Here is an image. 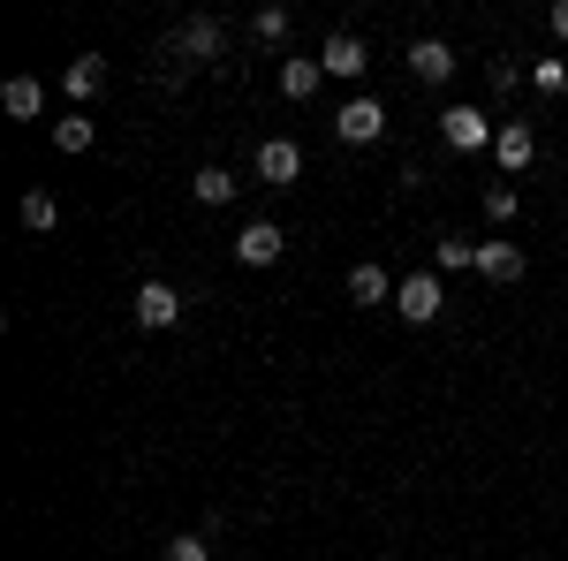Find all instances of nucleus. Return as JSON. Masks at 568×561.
Segmentation results:
<instances>
[{
  "label": "nucleus",
  "mask_w": 568,
  "mask_h": 561,
  "mask_svg": "<svg viewBox=\"0 0 568 561\" xmlns=\"http://www.w3.org/2000/svg\"><path fill=\"white\" fill-rule=\"evenodd\" d=\"M227 53V31H220V16H182V31L160 46V61H220Z\"/></svg>",
  "instance_id": "nucleus-1"
},
{
  "label": "nucleus",
  "mask_w": 568,
  "mask_h": 561,
  "mask_svg": "<svg viewBox=\"0 0 568 561\" xmlns=\"http://www.w3.org/2000/svg\"><path fill=\"white\" fill-rule=\"evenodd\" d=\"M439 303H447V297H439V273H409V281L394 289V311H402L409 327H433Z\"/></svg>",
  "instance_id": "nucleus-2"
},
{
  "label": "nucleus",
  "mask_w": 568,
  "mask_h": 561,
  "mask_svg": "<svg viewBox=\"0 0 568 561\" xmlns=\"http://www.w3.org/2000/svg\"><path fill=\"white\" fill-rule=\"evenodd\" d=\"M296 174H304V144H296V137H265V144H258V182L288 190Z\"/></svg>",
  "instance_id": "nucleus-3"
},
{
  "label": "nucleus",
  "mask_w": 568,
  "mask_h": 561,
  "mask_svg": "<svg viewBox=\"0 0 568 561\" xmlns=\"http://www.w3.org/2000/svg\"><path fill=\"white\" fill-rule=\"evenodd\" d=\"M379 130H387V107H379V99H349V107L334 114V137H342V144H379Z\"/></svg>",
  "instance_id": "nucleus-4"
},
{
  "label": "nucleus",
  "mask_w": 568,
  "mask_h": 561,
  "mask_svg": "<svg viewBox=\"0 0 568 561\" xmlns=\"http://www.w3.org/2000/svg\"><path fill=\"white\" fill-rule=\"evenodd\" d=\"M439 137H447V144H455V152H485V144H493V122H485L478 107H447V114H439Z\"/></svg>",
  "instance_id": "nucleus-5"
},
{
  "label": "nucleus",
  "mask_w": 568,
  "mask_h": 561,
  "mask_svg": "<svg viewBox=\"0 0 568 561\" xmlns=\"http://www.w3.org/2000/svg\"><path fill=\"white\" fill-rule=\"evenodd\" d=\"M130 311H136V327H144V334H160V327H175V319H182V297L168 289V281H144Z\"/></svg>",
  "instance_id": "nucleus-6"
},
{
  "label": "nucleus",
  "mask_w": 568,
  "mask_h": 561,
  "mask_svg": "<svg viewBox=\"0 0 568 561\" xmlns=\"http://www.w3.org/2000/svg\"><path fill=\"white\" fill-rule=\"evenodd\" d=\"M281 251H288V236H281L273 220H251V228L235 236V259H243V266H273Z\"/></svg>",
  "instance_id": "nucleus-7"
},
{
  "label": "nucleus",
  "mask_w": 568,
  "mask_h": 561,
  "mask_svg": "<svg viewBox=\"0 0 568 561\" xmlns=\"http://www.w3.org/2000/svg\"><path fill=\"white\" fill-rule=\"evenodd\" d=\"M318 69H326V77H364V69H372V53H364V39H356V31H334V39H326V53H318Z\"/></svg>",
  "instance_id": "nucleus-8"
},
{
  "label": "nucleus",
  "mask_w": 568,
  "mask_h": 561,
  "mask_svg": "<svg viewBox=\"0 0 568 561\" xmlns=\"http://www.w3.org/2000/svg\"><path fill=\"white\" fill-rule=\"evenodd\" d=\"M409 69H417V84H447V77H455V46L447 39H417L409 46Z\"/></svg>",
  "instance_id": "nucleus-9"
},
{
  "label": "nucleus",
  "mask_w": 568,
  "mask_h": 561,
  "mask_svg": "<svg viewBox=\"0 0 568 561\" xmlns=\"http://www.w3.org/2000/svg\"><path fill=\"white\" fill-rule=\"evenodd\" d=\"M0 107H8L16 122H39L45 114V84L39 77H8V84H0Z\"/></svg>",
  "instance_id": "nucleus-10"
},
{
  "label": "nucleus",
  "mask_w": 568,
  "mask_h": 561,
  "mask_svg": "<svg viewBox=\"0 0 568 561\" xmlns=\"http://www.w3.org/2000/svg\"><path fill=\"white\" fill-rule=\"evenodd\" d=\"M493 152H500V168L516 174V168H530V160H538V137H530L524 122H500V137H493Z\"/></svg>",
  "instance_id": "nucleus-11"
},
{
  "label": "nucleus",
  "mask_w": 568,
  "mask_h": 561,
  "mask_svg": "<svg viewBox=\"0 0 568 561\" xmlns=\"http://www.w3.org/2000/svg\"><path fill=\"white\" fill-rule=\"evenodd\" d=\"M524 251H516V243H478V273L485 281H524Z\"/></svg>",
  "instance_id": "nucleus-12"
},
{
  "label": "nucleus",
  "mask_w": 568,
  "mask_h": 561,
  "mask_svg": "<svg viewBox=\"0 0 568 561\" xmlns=\"http://www.w3.org/2000/svg\"><path fill=\"white\" fill-rule=\"evenodd\" d=\"M394 297V281H387V266H349V303H387Z\"/></svg>",
  "instance_id": "nucleus-13"
},
{
  "label": "nucleus",
  "mask_w": 568,
  "mask_h": 561,
  "mask_svg": "<svg viewBox=\"0 0 568 561\" xmlns=\"http://www.w3.org/2000/svg\"><path fill=\"white\" fill-rule=\"evenodd\" d=\"M235 190H243V182H235L227 168H197V174H190V198H197V206H227Z\"/></svg>",
  "instance_id": "nucleus-14"
},
{
  "label": "nucleus",
  "mask_w": 568,
  "mask_h": 561,
  "mask_svg": "<svg viewBox=\"0 0 568 561\" xmlns=\"http://www.w3.org/2000/svg\"><path fill=\"white\" fill-rule=\"evenodd\" d=\"M61 84H69V99H91V91L106 84V61H99V53H77V61L61 69Z\"/></svg>",
  "instance_id": "nucleus-15"
},
{
  "label": "nucleus",
  "mask_w": 568,
  "mask_h": 561,
  "mask_svg": "<svg viewBox=\"0 0 568 561\" xmlns=\"http://www.w3.org/2000/svg\"><path fill=\"white\" fill-rule=\"evenodd\" d=\"M16 213H23V228H31V236H45V228L61 220V198H53V190H23V206H16Z\"/></svg>",
  "instance_id": "nucleus-16"
},
{
  "label": "nucleus",
  "mask_w": 568,
  "mask_h": 561,
  "mask_svg": "<svg viewBox=\"0 0 568 561\" xmlns=\"http://www.w3.org/2000/svg\"><path fill=\"white\" fill-rule=\"evenodd\" d=\"M318 77H326V69H318V61H281V91H288V99H296V107H304L311 91H318Z\"/></svg>",
  "instance_id": "nucleus-17"
},
{
  "label": "nucleus",
  "mask_w": 568,
  "mask_h": 561,
  "mask_svg": "<svg viewBox=\"0 0 568 561\" xmlns=\"http://www.w3.org/2000/svg\"><path fill=\"white\" fill-rule=\"evenodd\" d=\"M91 114H61V122H53V144H61V152H69V160H77V152H91Z\"/></svg>",
  "instance_id": "nucleus-18"
},
{
  "label": "nucleus",
  "mask_w": 568,
  "mask_h": 561,
  "mask_svg": "<svg viewBox=\"0 0 568 561\" xmlns=\"http://www.w3.org/2000/svg\"><path fill=\"white\" fill-rule=\"evenodd\" d=\"M160 561H213V547H205V531H182V539L160 547Z\"/></svg>",
  "instance_id": "nucleus-19"
},
{
  "label": "nucleus",
  "mask_w": 568,
  "mask_h": 561,
  "mask_svg": "<svg viewBox=\"0 0 568 561\" xmlns=\"http://www.w3.org/2000/svg\"><path fill=\"white\" fill-rule=\"evenodd\" d=\"M439 266H447V273H455V266H478V243H470V236H439V251H433Z\"/></svg>",
  "instance_id": "nucleus-20"
},
{
  "label": "nucleus",
  "mask_w": 568,
  "mask_h": 561,
  "mask_svg": "<svg viewBox=\"0 0 568 561\" xmlns=\"http://www.w3.org/2000/svg\"><path fill=\"white\" fill-rule=\"evenodd\" d=\"M251 31H258V39H288V8H258Z\"/></svg>",
  "instance_id": "nucleus-21"
},
{
  "label": "nucleus",
  "mask_w": 568,
  "mask_h": 561,
  "mask_svg": "<svg viewBox=\"0 0 568 561\" xmlns=\"http://www.w3.org/2000/svg\"><path fill=\"white\" fill-rule=\"evenodd\" d=\"M530 84L538 91H568V69L561 61H530Z\"/></svg>",
  "instance_id": "nucleus-22"
},
{
  "label": "nucleus",
  "mask_w": 568,
  "mask_h": 561,
  "mask_svg": "<svg viewBox=\"0 0 568 561\" xmlns=\"http://www.w3.org/2000/svg\"><path fill=\"white\" fill-rule=\"evenodd\" d=\"M485 77H493V91H516V84H524V69H516L508 53H500V61H485Z\"/></svg>",
  "instance_id": "nucleus-23"
},
{
  "label": "nucleus",
  "mask_w": 568,
  "mask_h": 561,
  "mask_svg": "<svg viewBox=\"0 0 568 561\" xmlns=\"http://www.w3.org/2000/svg\"><path fill=\"white\" fill-rule=\"evenodd\" d=\"M485 213L508 220V213H516V190H508V182H493V190H485Z\"/></svg>",
  "instance_id": "nucleus-24"
},
{
  "label": "nucleus",
  "mask_w": 568,
  "mask_h": 561,
  "mask_svg": "<svg viewBox=\"0 0 568 561\" xmlns=\"http://www.w3.org/2000/svg\"><path fill=\"white\" fill-rule=\"evenodd\" d=\"M546 23H554V31L568 39V0H554V16H546Z\"/></svg>",
  "instance_id": "nucleus-25"
}]
</instances>
